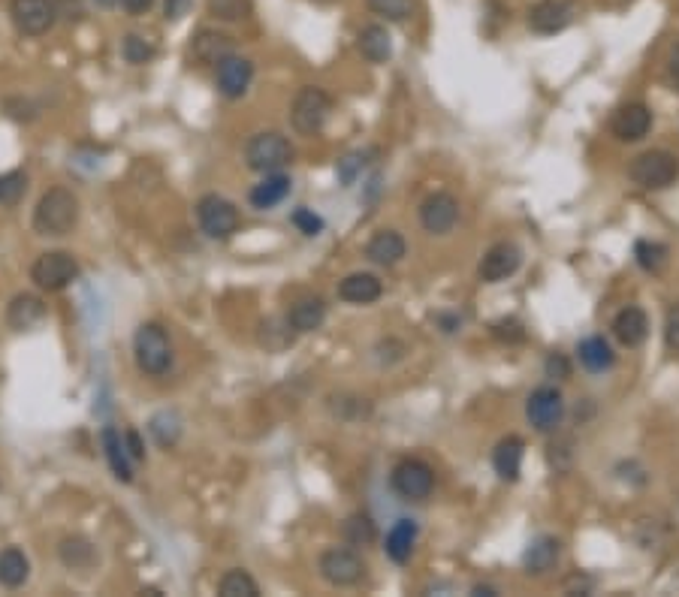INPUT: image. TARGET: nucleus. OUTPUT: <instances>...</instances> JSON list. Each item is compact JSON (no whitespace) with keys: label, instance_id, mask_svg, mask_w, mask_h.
I'll list each match as a JSON object with an SVG mask.
<instances>
[{"label":"nucleus","instance_id":"obj_1","mask_svg":"<svg viewBox=\"0 0 679 597\" xmlns=\"http://www.w3.org/2000/svg\"><path fill=\"white\" fill-rule=\"evenodd\" d=\"M79 224V199L67 187H52L40 196V203L34 209V233L61 239L73 233Z\"/></svg>","mask_w":679,"mask_h":597},{"label":"nucleus","instance_id":"obj_2","mask_svg":"<svg viewBox=\"0 0 679 597\" xmlns=\"http://www.w3.org/2000/svg\"><path fill=\"white\" fill-rule=\"evenodd\" d=\"M133 359L142 374L163 377L173 368V344L160 323H142L133 335Z\"/></svg>","mask_w":679,"mask_h":597},{"label":"nucleus","instance_id":"obj_3","mask_svg":"<svg viewBox=\"0 0 679 597\" xmlns=\"http://www.w3.org/2000/svg\"><path fill=\"white\" fill-rule=\"evenodd\" d=\"M293 154L296 151H293L290 139L281 136V133H275V130H263V133L251 136L248 145H245V163L254 172H260V175L281 172L284 166L293 163Z\"/></svg>","mask_w":679,"mask_h":597},{"label":"nucleus","instance_id":"obj_4","mask_svg":"<svg viewBox=\"0 0 679 597\" xmlns=\"http://www.w3.org/2000/svg\"><path fill=\"white\" fill-rule=\"evenodd\" d=\"M82 269L79 260L70 251H46L37 257V263L31 266V281L46 290V293H61L67 290L73 281H79Z\"/></svg>","mask_w":679,"mask_h":597},{"label":"nucleus","instance_id":"obj_5","mask_svg":"<svg viewBox=\"0 0 679 597\" xmlns=\"http://www.w3.org/2000/svg\"><path fill=\"white\" fill-rule=\"evenodd\" d=\"M679 178V157L670 151H643L631 163V181L643 190H664Z\"/></svg>","mask_w":679,"mask_h":597},{"label":"nucleus","instance_id":"obj_6","mask_svg":"<svg viewBox=\"0 0 679 597\" xmlns=\"http://www.w3.org/2000/svg\"><path fill=\"white\" fill-rule=\"evenodd\" d=\"M332 112V97L317 88V85H308L296 94L293 100V109H290V124L299 136H314L323 130L326 118Z\"/></svg>","mask_w":679,"mask_h":597},{"label":"nucleus","instance_id":"obj_7","mask_svg":"<svg viewBox=\"0 0 679 597\" xmlns=\"http://www.w3.org/2000/svg\"><path fill=\"white\" fill-rule=\"evenodd\" d=\"M197 221L209 239H230L239 230V209L218 193H206L197 203Z\"/></svg>","mask_w":679,"mask_h":597},{"label":"nucleus","instance_id":"obj_8","mask_svg":"<svg viewBox=\"0 0 679 597\" xmlns=\"http://www.w3.org/2000/svg\"><path fill=\"white\" fill-rule=\"evenodd\" d=\"M393 489L405 501H426L435 489V471L423 459H402L390 477Z\"/></svg>","mask_w":679,"mask_h":597},{"label":"nucleus","instance_id":"obj_9","mask_svg":"<svg viewBox=\"0 0 679 597\" xmlns=\"http://www.w3.org/2000/svg\"><path fill=\"white\" fill-rule=\"evenodd\" d=\"M10 16L22 37H43L58 22L55 0H13Z\"/></svg>","mask_w":679,"mask_h":597},{"label":"nucleus","instance_id":"obj_10","mask_svg":"<svg viewBox=\"0 0 679 597\" xmlns=\"http://www.w3.org/2000/svg\"><path fill=\"white\" fill-rule=\"evenodd\" d=\"M317 567H320V576L329 585H335V588L357 585L363 579V573H366V564H363V558L354 549H338V546L326 549L320 555V564Z\"/></svg>","mask_w":679,"mask_h":597},{"label":"nucleus","instance_id":"obj_11","mask_svg":"<svg viewBox=\"0 0 679 597\" xmlns=\"http://www.w3.org/2000/svg\"><path fill=\"white\" fill-rule=\"evenodd\" d=\"M526 417L538 432H556L565 417L562 392L556 386H538L526 402Z\"/></svg>","mask_w":679,"mask_h":597},{"label":"nucleus","instance_id":"obj_12","mask_svg":"<svg viewBox=\"0 0 679 597\" xmlns=\"http://www.w3.org/2000/svg\"><path fill=\"white\" fill-rule=\"evenodd\" d=\"M459 221V199L453 193H432L423 199V206H420V224L426 233L432 236H447Z\"/></svg>","mask_w":679,"mask_h":597},{"label":"nucleus","instance_id":"obj_13","mask_svg":"<svg viewBox=\"0 0 679 597\" xmlns=\"http://www.w3.org/2000/svg\"><path fill=\"white\" fill-rule=\"evenodd\" d=\"M520 263H523V251H520L514 242H498V245H492V248L483 254L477 275H480V281H486V284H498V281H507V278H511V275L520 269Z\"/></svg>","mask_w":679,"mask_h":597},{"label":"nucleus","instance_id":"obj_14","mask_svg":"<svg viewBox=\"0 0 679 597\" xmlns=\"http://www.w3.org/2000/svg\"><path fill=\"white\" fill-rule=\"evenodd\" d=\"M251 79H254V64H251L248 58H239L236 52L227 55V58L218 64V73H215L218 91H221L227 100L245 97L248 88H251Z\"/></svg>","mask_w":679,"mask_h":597},{"label":"nucleus","instance_id":"obj_15","mask_svg":"<svg viewBox=\"0 0 679 597\" xmlns=\"http://www.w3.org/2000/svg\"><path fill=\"white\" fill-rule=\"evenodd\" d=\"M610 127H613V136L616 139H622V142H640L649 133V127H652V109L646 103H625V106L616 109Z\"/></svg>","mask_w":679,"mask_h":597},{"label":"nucleus","instance_id":"obj_16","mask_svg":"<svg viewBox=\"0 0 679 597\" xmlns=\"http://www.w3.org/2000/svg\"><path fill=\"white\" fill-rule=\"evenodd\" d=\"M571 19H574V7L568 0H538L529 10V28L535 34H559L571 25Z\"/></svg>","mask_w":679,"mask_h":597},{"label":"nucleus","instance_id":"obj_17","mask_svg":"<svg viewBox=\"0 0 679 597\" xmlns=\"http://www.w3.org/2000/svg\"><path fill=\"white\" fill-rule=\"evenodd\" d=\"M523 438L517 435H507L498 441L495 453H492V465H495V474L504 480V483H517L520 480V471H523Z\"/></svg>","mask_w":679,"mask_h":597},{"label":"nucleus","instance_id":"obj_18","mask_svg":"<svg viewBox=\"0 0 679 597\" xmlns=\"http://www.w3.org/2000/svg\"><path fill=\"white\" fill-rule=\"evenodd\" d=\"M100 444H103V453H106V462H109L115 480L118 483H133V459H130L127 447H124V435L115 426H103Z\"/></svg>","mask_w":679,"mask_h":597},{"label":"nucleus","instance_id":"obj_19","mask_svg":"<svg viewBox=\"0 0 679 597\" xmlns=\"http://www.w3.org/2000/svg\"><path fill=\"white\" fill-rule=\"evenodd\" d=\"M384 293V284L372 272H354L342 284H338V299H345L351 305H372Z\"/></svg>","mask_w":679,"mask_h":597},{"label":"nucleus","instance_id":"obj_20","mask_svg":"<svg viewBox=\"0 0 679 597\" xmlns=\"http://www.w3.org/2000/svg\"><path fill=\"white\" fill-rule=\"evenodd\" d=\"M191 55H194V61H200V64H215V67H218L227 55H233V40H230L227 34H221V31L203 28V31H197L194 40H191Z\"/></svg>","mask_w":679,"mask_h":597},{"label":"nucleus","instance_id":"obj_21","mask_svg":"<svg viewBox=\"0 0 679 597\" xmlns=\"http://www.w3.org/2000/svg\"><path fill=\"white\" fill-rule=\"evenodd\" d=\"M287 193H290V175H284V172H266L263 181H257L251 187L248 199H251L254 209L266 212V209H275L278 203H284Z\"/></svg>","mask_w":679,"mask_h":597},{"label":"nucleus","instance_id":"obj_22","mask_svg":"<svg viewBox=\"0 0 679 597\" xmlns=\"http://www.w3.org/2000/svg\"><path fill=\"white\" fill-rule=\"evenodd\" d=\"M613 335L619 338V344L625 347H640L649 335V320H646V311L637 308V305H628L616 314L613 320Z\"/></svg>","mask_w":679,"mask_h":597},{"label":"nucleus","instance_id":"obj_23","mask_svg":"<svg viewBox=\"0 0 679 597\" xmlns=\"http://www.w3.org/2000/svg\"><path fill=\"white\" fill-rule=\"evenodd\" d=\"M408 254V245H405V239L396 233V230H381V233H375L372 239H369V245H366V257L375 263V266H396L402 257Z\"/></svg>","mask_w":679,"mask_h":597},{"label":"nucleus","instance_id":"obj_24","mask_svg":"<svg viewBox=\"0 0 679 597\" xmlns=\"http://www.w3.org/2000/svg\"><path fill=\"white\" fill-rule=\"evenodd\" d=\"M559 552L562 543L556 537H538L529 543L526 555H523V567L529 576H547L556 564H559Z\"/></svg>","mask_w":679,"mask_h":597},{"label":"nucleus","instance_id":"obj_25","mask_svg":"<svg viewBox=\"0 0 679 597\" xmlns=\"http://www.w3.org/2000/svg\"><path fill=\"white\" fill-rule=\"evenodd\" d=\"M46 317V305L40 296H31V293H19L10 308H7V323L16 329V332H25V329H34L37 323H43Z\"/></svg>","mask_w":679,"mask_h":597},{"label":"nucleus","instance_id":"obj_26","mask_svg":"<svg viewBox=\"0 0 679 597\" xmlns=\"http://www.w3.org/2000/svg\"><path fill=\"white\" fill-rule=\"evenodd\" d=\"M31 576V561L19 546L0 549V585L4 588H22Z\"/></svg>","mask_w":679,"mask_h":597},{"label":"nucleus","instance_id":"obj_27","mask_svg":"<svg viewBox=\"0 0 679 597\" xmlns=\"http://www.w3.org/2000/svg\"><path fill=\"white\" fill-rule=\"evenodd\" d=\"M287 320L293 326V332H314L323 326L326 320V302L320 296H308V299H299L290 311H287Z\"/></svg>","mask_w":679,"mask_h":597},{"label":"nucleus","instance_id":"obj_28","mask_svg":"<svg viewBox=\"0 0 679 597\" xmlns=\"http://www.w3.org/2000/svg\"><path fill=\"white\" fill-rule=\"evenodd\" d=\"M577 356H580V365H583L586 371H592V374L607 371V368L616 362V353H613L610 341H607V338H601V335H589V338H583V341H580V347H577Z\"/></svg>","mask_w":679,"mask_h":597},{"label":"nucleus","instance_id":"obj_29","mask_svg":"<svg viewBox=\"0 0 679 597\" xmlns=\"http://www.w3.org/2000/svg\"><path fill=\"white\" fill-rule=\"evenodd\" d=\"M58 558H61L64 567H70V570H88V567L97 561V546H94L88 537L73 534V537H64V540H61Z\"/></svg>","mask_w":679,"mask_h":597},{"label":"nucleus","instance_id":"obj_30","mask_svg":"<svg viewBox=\"0 0 679 597\" xmlns=\"http://www.w3.org/2000/svg\"><path fill=\"white\" fill-rule=\"evenodd\" d=\"M357 46H360V55H363L369 64H384V61H390V55H393V43H390V34H387L384 25H369V28H363Z\"/></svg>","mask_w":679,"mask_h":597},{"label":"nucleus","instance_id":"obj_31","mask_svg":"<svg viewBox=\"0 0 679 597\" xmlns=\"http://www.w3.org/2000/svg\"><path fill=\"white\" fill-rule=\"evenodd\" d=\"M414 543H417V525H414L411 519H399V522L390 528L387 543H384L387 558L396 561V564H405V561L411 558V552H414Z\"/></svg>","mask_w":679,"mask_h":597},{"label":"nucleus","instance_id":"obj_32","mask_svg":"<svg viewBox=\"0 0 679 597\" xmlns=\"http://www.w3.org/2000/svg\"><path fill=\"white\" fill-rule=\"evenodd\" d=\"M148 432H151V438L157 441V447H163V450L176 447L179 438H182V417H179L176 411H160V414L151 417Z\"/></svg>","mask_w":679,"mask_h":597},{"label":"nucleus","instance_id":"obj_33","mask_svg":"<svg viewBox=\"0 0 679 597\" xmlns=\"http://www.w3.org/2000/svg\"><path fill=\"white\" fill-rule=\"evenodd\" d=\"M221 597H260V585L245 570H227L218 582Z\"/></svg>","mask_w":679,"mask_h":597},{"label":"nucleus","instance_id":"obj_34","mask_svg":"<svg viewBox=\"0 0 679 597\" xmlns=\"http://www.w3.org/2000/svg\"><path fill=\"white\" fill-rule=\"evenodd\" d=\"M206 7H209V16L218 22H242L254 10L251 0H206Z\"/></svg>","mask_w":679,"mask_h":597},{"label":"nucleus","instance_id":"obj_35","mask_svg":"<svg viewBox=\"0 0 679 597\" xmlns=\"http://www.w3.org/2000/svg\"><path fill=\"white\" fill-rule=\"evenodd\" d=\"M25 193H28V175L22 169L0 175V206H16Z\"/></svg>","mask_w":679,"mask_h":597},{"label":"nucleus","instance_id":"obj_36","mask_svg":"<svg viewBox=\"0 0 679 597\" xmlns=\"http://www.w3.org/2000/svg\"><path fill=\"white\" fill-rule=\"evenodd\" d=\"M369 10L387 22H405L414 13V0H366Z\"/></svg>","mask_w":679,"mask_h":597},{"label":"nucleus","instance_id":"obj_37","mask_svg":"<svg viewBox=\"0 0 679 597\" xmlns=\"http://www.w3.org/2000/svg\"><path fill=\"white\" fill-rule=\"evenodd\" d=\"M634 257H637L640 269L658 275V272L664 269V263H667V248H664L661 242H637Z\"/></svg>","mask_w":679,"mask_h":597},{"label":"nucleus","instance_id":"obj_38","mask_svg":"<svg viewBox=\"0 0 679 597\" xmlns=\"http://www.w3.org/2000/svg\"><path fill=\"white\" fill-rule=\"evenodd\" d=\"M121 55H124V61H127V64L139 67V64H148V61L157 55V49H154L145 37H139V34H127V37H124V43H121Z\"/></svg>","mask_w":679,"mask_h":597},{"label":"nucleus","instance_id":"obj_39","mask_svg":"<svg viewBox=\"0 0 679 597\" xmlns=\"http://www.w3.org/2000/svg\"><path fill=\"white\" fill-rule=\"evenodd\" d=\"M369 166V151H354V154H348V157H342L338 160V181H342L345 187H351L360 175H363V169Z\"/></svg>","mask_w":679,"mask_h":597},{"label":"nucleus","instance_id":"obj_40","mask_svg":"<svg viewBox=\"0 0 679 597\" xmlns=\"http://www.w3.org/2000/svg\"><path fill=\"white\" fill-rule=\"evenodd\" d=\"M345 537H348L354 546H366V543L375 540V522H372L369 516L357 513V516H351V519L345 522Z\"/></svg>","mask_w":679,"mask_h":597},{"label":"nucleus","instance_id":"obj_41","mask_svg":"<svg viewBox=\"0 0 679 597\" xmlns=\"http://www.w3.org/2000/svg\"><path fill=\"white\" fill-rule=\"evenodd\" d=\"M290 221H293V227H296L302 236H308V239H314V236L323 233V218H320L317 212H311V209H296V212L290 215Z\"/></svg>","mask_w":679,"mask_h":597},{"label":"nucleus","instance_id":"obj_42","mask_svg":"<svg viewBox=\"0 0 679 597\" xmlns=\"http://www.w3.org/2000/svg\"><path fill=\"white\" fill-rule=\"evenodd\" d=\"M55 10H58V19H64L70 25H79L85 19V4H82V0H55Z\"/></svg>","mask_w":679,"mask_h":597},{"label":"nucleus","instance_id":"obj_43","mask_svg":"<svg viewBox=\"0 0 679 597\" xmlns=\"http://www.w3.org/2000/svg\"><path fill=\"white\" fill-rule=\"evenodd\" d=\"M492 335H495L498 341H523V338H526L523 323H517V320H498V323L492 326Z\"/></svg>","mask_w":679,"mask_h":597},{"label":"nucleus","instance_id":"obj_44","mask_svg":"<svg viewBox=\"0 0 679 597\" xmlns=\"http://www.w3.org/2000/svg\"><path fill=\"white\" fill-rule=\"evenodd\" d=\"M664 344L679 353V305H673L667 311V320H664Z\"/></svg>","mask_w":679,"mask_h":597},{"label":"nucleus","instance_id":"obj_45","mask_svg":"<svg viewBox=\"0 0 679 597\" xmlns=\"http://www.w3.org/2000/svg\"><path fill=\"white\" fill-rule=\"evenodd\" d=\"M194 7V0H163V19L166 22H182Z\"/></svg>","mask_w":679,"mask_h":597},{"label":"nucleus","instance_id":"obj_46","mask_svg":"<svg viewBox=\"0 0 679 597\" xmlns=\"http://www.w3.org/2000/svg\"><path fill=\"white\" fill-rule=\"evenodd\" d=\"M7 112H10V118H16V121H34V118H37V106H34L31 100H22V97L7 100Z\"/></svg>","mask_w":679,"mask_h":597},{"label":"nucleus","instance_id":"obj_47","mask_svg":"<svg viewBox=\"0 0 679 597\" xmlns=\"http://www.w3.org/2000/svg\"><path fill=\"white\" fill-rule=\"evenodd\" d=\"M547 377H553V380H565V377H571V362L562 356V353H550V359H547Z\"/></svg>","mask_w":679,"mask_h":597},{"label":"nucleus","instance_id":"obj_48","mask_svg":"<svg viewBox=\"0 0 679 597\" xmlns=\"http://www.w3.org/2000/svg\"><path fill=\"white\" fill-rule=\"evenodd\" d=\"M124 447H127V453H130L133 462H142L145 459V447H142V438H139L136 429H127L124 432Z\"/></svg>","mask_w":679,"mask_h":597},{"label":"nucleus","instance_id":"obj_49","mask_svg":"<svg viewBox=\"0 0 679 597\" xmlns=\"http://www.w3.org/2000/svg\"><path fill=\"white\" fill-rule=\"evenodd\" d=\"M115 4H121L130 16H142V13H148V10H151L154 0H115Z\"/></svg>","mask_w":679,"mask_h":597},{"label":"nucleus","instance_id":"obj_50","mask_svg":"<svg viewBox=\"0 0 679 597\" xmlns=\"http://www.w3.org/2000/svg\"><path fill=\"white\" fill-rule=\"evenodd\" d=\"M670 79L679 85V46L673 49V55H670Z\"/></svg>","mask_w":679,"mask_h":597},{"label":"nucleus","instance_id":"obj_51","mask_svg":"<svg viewBox=\"0 0 679 597\" xmlns=\"http://www.w3.org/2000/svg\"><path fill=\"white\" fill-rule=\"evenodd\" d=\"M474 594H486V597H492V594H495V588H489V585H474Z\"/></svg>","mask_w":679,"mask_h":597},{"label":"nucleus","instance_id":"obj_52","mask_svg":"<svg viewBox=\"0 0 679 597\" xmlns=\"http://www.w3.org/2000/svg\"><path fill=\"white\" fill-rule=\"evenodd\" d=\"M94 4H97V7H112L115 0H94Z\"/></svg>","mask_w":679,"mask_h":597},{"label":"nucleus","instance_id":"obj_53","mask_svg":"<svg viewBox=\"0 0 679 597\" xmlns=\"http://www.w3.org/2000/svg\"><path fill=\"white\" fill-rule=\"evenodd\" d=\"M317 4H332V0H317Z\"/></svg>","mask_w":679,"mask_h":597}]
</instances>
